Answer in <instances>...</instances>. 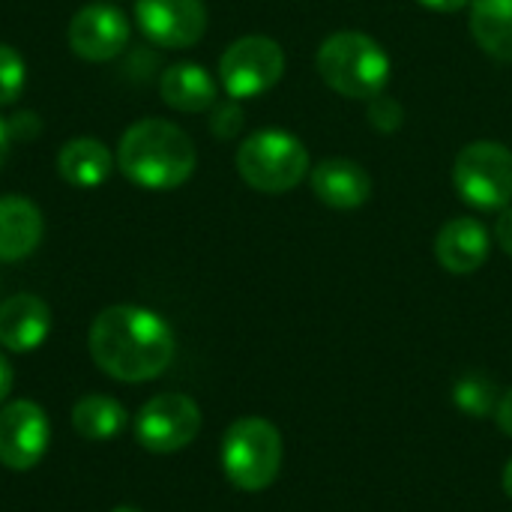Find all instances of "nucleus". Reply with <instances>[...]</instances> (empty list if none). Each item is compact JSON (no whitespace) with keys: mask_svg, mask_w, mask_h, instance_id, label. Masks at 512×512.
<instances>
[{"mask_svg":"<svg viewBox=\"0 0 512 512\" xmlns=\"http://www.w3.org/2000/svg\"><path fill=\"white\" fill-rule=\"evenodd\" d=\"M51 333V309L36 294H12L0 303V345L15 354L36 351Z\"/></svg>","mask_w":512,"mask_h":512,"instance_id":"4468645a","label":"nucleus"},{"mask_svg":"<svg viewBox=\"0 0 512 512\" xmlns=\"http://www.w3.org/2000/svg\"><path fill=\"white\" fill-rule=\"evenodd\" d=\"M315 66L330 90L363 102L384 93L393 72L390 54L381 42L360 30H339L327 36L318 48Z\"/></svg>","mask_w":512,"mask_h":512,"instance_id":"7ed1b4c3","label":"nucleus"},{"mask_svg":"<svg viewBox=\"0 0 512 512\" xmlns=\"http://www.w3.org/2000/svg\"><path fill=\"white\" fill-rule=\"evenodd\" d=\"M417 3L432 12H459V9L471 6V0H417Z\"/></svg>","mask_w":512,"mask_h":512,"instance_id":"bb28decb","label":"nucleus"},{"mask_svg":"<svg viewBox=\"0 0 512 512\" xmlns=\"http://www.w3.org/2000/svg\"><path fill=\"white\" fill-rule=\"evenodd\" d=\"M312 192L321 204L333 210H357L372 198V177L369 171L345 156H333L318 162L309 171Z\"/></svg>","mask_w":512,"mask_h":512,"instance_id":"ddd939ff","label":"nucleus"},{"mask_svg":"<svg viewBox=\"0 0 512 512\" xmlns=\"http://www.w3.org/2000/svg\"><path fill=\"white\" fill-rule=\"evenodd\" d=\"M285 51L270 36H243L219 57V81L231 99H255L279 84Z\"/></svg>","mask_w":512,"mask_h":512,"instance_id":"0eeeda50","label":"nucleus"},{"mask_svg":"<svg viewBox=\"0 0 512 512\" xmlns=\"http://www.w3.org/2000/svg\"><path fill=\"white\" fill-rule=\"evenodd\" d=\"M24 78H27L24 57L12 45L0 42V105H12L21 96Z\"/></svg>","mask_w":512,"mask_h":512,"instance_id":"412c9836","label":"nucleus"},{"mask_svg":"<svg viewBox=\"0 0 512 512\" xmlns=\"http://www.w3.org/2000/svg\"><path fill=\"white\" fill-rule=\"evenodd\" d=\"M111 512H141V510H132V507H114Z\"/></svg>","mask_w":512,"mask_h":512,"instance_id":"7c9ffc66","label":"nucleus"},{"mask_svg":"<svg viewBox=\"0 0 512 512\" xmlns=\"http://www.w3.org/2000/svg\"><path fill=\"white\" fill-rule=\"evenodd\" d=\"M69 48L90 63L114 60L129 42V18L108 3H90L69 21Z\"/></svg>","mask_w":512,"mask_h":512,"instance_id":"9b49d317","label":"nucleus"},{"mask_svg":"<svg viewBox=\"0 0 512 512\" xmlns=\"http://www.w3.org/2000/svg\"><path fill=\"white\" fill-rule=\"evenodd\" d=\"M45 234L42 210L21 195L0 198V261L12 264L36 252Z\"/></svg>","mask_w":512,"mask_h":512,"instance_id":"2eb2a0df","label":"nucleus"},{"mask_svg":"<svg viewBox=\"0 0 512 512\" xmlns=\"http://www.w3.org/2000/svg\"><path fill=\"white\" fill-rule=\"evenodd\" d=\"M501 396H504V393L498 390V384H495L489 375H483V372H468V375H462V378L456 381V387H453V402H456V408H459L462 414L474 417V420H483V417L495 414Z\"/></svg>","mask_w":512,"mask_h":512,"instance_id":"aec40b11","label":"nucleus"},{"mask_svg":"<svg viewBox=\"0 0 512 512\" xmlns=\"http://www.w3.org/2000/svg\"><path fill=\"white\" fill-rule=\"evenodd\" d=\"M453 186L474 210H504L512 201V150L501 141H474L459 150Z\"/></svg>","mask_w":512,"mask_h":512,"instance_id":"423d86ee","label":"nucleus"},{"mask_svg":"<svg viewBox=\"0 0 512 512\" xmlns=\"http://www.w3.org/2000/svg\"><path fill=\"white\" fill-rule=\"evenodd\" d=\"M51 441L48 414L30 402L15 399L0 408V465L9 471H30L42 462Z\"/></svg>","mask_w":512,"mask_h":512,"instance_id":"1a4fd4ad","label":"nucleus"},{"mask_svg":"<svg viewBox=\"0 0 512 512\" xmlns=\"http://www.w3.org/2000/svg\"><path fill=\"white\" fill-rule=\"evenodd\" d=\"M12 381H15L12 366H9V360L0 354V405H3V402H6V396L12 393Z\"/></svg>","mask_w":512,"mask_h":512,"instance_id":"cd10ccee","label":"nucleus"},{"mask_svg":"<svg viewBox=\"0 0 512 512\" xmlns=\"http://www.w3.org/2000/svg\"><path fill=\"white\" fill-rule=\"evenodd\" d=\"M492 252V237L486 225L474 216H456L441 225L435 237V258L447 273L468 276L477 273Z\"/></svg>","mask_w":512,"mask_h":512,"instance_id":"f8f14e48","label":"nucleus"},{"mask_svg":"<svg viewBox=\"0 0 512 512\" xmlns=\"http://www.w3.org/2000/svg\"><path fill=\"white\" fill-rule=\"evenodd\" d=\"M9 132H12V138H21V141L33 138V135L39 132V120H36V114H33V111H21V114H15V117H12V123H9Z\"/></svg>","mask_w":512,"mask_h":512,"instance_id":"b1692460","label":"nucleus"},{"mask_svg":"<svg viewBox=\"0 0 512 512\" xmlns=\"http://www.w3.org/2000/svg\"><path fill=\"white\" fill-rule=\"evenodd\" d=\"M309 171L306 144L285 129H261L237 150V174L246 186L264 195L291 192Z\"/></svg>","mask_w":512,"mask_h":512,"instance_id":"20e7f679","label":"nucleus"},{"mask_svg":"<svg viewBox=\"0 0 512 512\" xmlns=\"http://www.w3.org/2000/svg\"><path fill=\"white\" fill-rule=\"evenodd\" d=\"M282 468V435L264 417H240L222 435V471L240 492H264Z\"/></svg>","mask_w":512,"mask_h":512,"instance_id":"39448f33","label":"nucleus"},{"mask_svg":"<svg viewBox=\"0 0 512 512\" xmlns=\"http://www.w3.org/2000/svg\"><path fill=\"white\" fill-rule=\"evenodd\" d=\"M504 492H507V498L512 501V459L507 462V468H504Z\"/></svg>","mask_w":512,"mask_h":512,"instance_id":"c756f323","label":"nucleus"},{"mask_svg":"<svg viewBox=\"0 0 512 512\" xmlns=\"http://www.w3.org/2000/svg\"><path fill=\"white\" fill-rule=\"evenodd\" d=\"M201 432V408L183 393H159L147 399L135 417V438L150 453H177Z\"/></svg>","mask_w":512,"mask_h":512,"instance_id":"6e6552de","label":"nucleus"},{"mask_svg":"<svg viewBox=\"0 0 512 512\" xmlns=\"http://www.w3.org/2000/svg\"><path fill=\"white\" fill-rule=\"evenodd\" d=\"M495 240L507 255H512V204L504 207L495 219Z\"/></svg>","mask_w":512,"mask_h":512,"instance_id":"393cba45","label":"nucleus"},{"mask_svg":"<svg viewBox=\"0 0 512 512\" xmlns=\"http://www.w3.org/2000/svg\"><path fill=\"white\" fill-rule=\"evenodd\" d=\"M135 21L159 48H189L207 30L204 0H138Z\"/></svg>","mask_w":512,"mask_h":512,"instance_id":"9d476101","label":"nucleus"},{"mask_svg":"<svg viewBox=\"0 0 512 512\" xmlns=\"http://www.w3.org/2000/svg\"><path fill=\"white\" fill-rule=\"evenodd\" d=\"M60 177L75 189H96L114 171V153L99 138H72L57 153Z\"/></svg>","mask_w":512,"mask_h":512,"instance_id":"f3484780","label":"nucleus"},{"mask_svg":"<svg viewBox=\"0 0 512 512\" xmlns=\"http://www.w3.org/2000/svg\"><path fill=\"white\" fill-rule=\"evenodd\" d=\"M162 102L183 114H201L210 111L219 99L213 75L198 63H174L159 78Z\"/></svg>","mask_w":512,"mask_h":512,"instance_id":"dca6fc26","label":"nucleus"},{"mask_svg":"<svg viewBox=\"0 0 512 512\" xmlns=\"http://www.w3.org/2000/svg\"><path fill=\"white\" fill-rule=\"evenodd\" d=\"M9 144H12V132H9V123H6V120H0V165L6 162Z\"/></svg>","mask_w":512,"mask_h":512,"instance_id":"c85d7f7f","label":"nucleus"},{"mask_svg":"<svg viewBox=\"0 0 512 512\" xmlns=\"http://www.w3.org/2000/svg\"><path fill=\"white\" fill-rule=\"evenodd\" d=\"M243 129V111L237 105V99H228V102H216L213 105V120H210V132L216 138H234L237 132Z\"/></svg>","mask_w":512,"mask_h":512,"instance_id":"5701e85b","label":"nucleus"},{"mask_svg":"<svg viewBox=\"0 0 512 512\" xmlns=\"http://www.w3.org/2000/svg\"><path fill=\"white\" fill-rule=\"evenodd\" d=\"M471 33L489 57L512 63V0H471Z\"/></svg>","mask_w":512,"mask_h":512,"instance_id":"a211bd4d","label":"nucleus"},{"mask_svg":"<svg viewBox=\"0 0 512 512\" xmlns=\"http://www.w3.org/2000/svg\"><path fill=\"white\" fill-rule=\"evenodd\" d=\"M495 420H498L501 432L512 438V390H507V393L501 396V402H498V411H495Z\"/></svg>","mask_w":512,"mask_h":512,"instance_id":"a878e982","label":"nucleus"},{"mask_svg":"<svg viewBox=\"0 0 512 512\" xmlns=\"http://www.w3.org/2000/svg\"><path fill=\"white\" fill-rule=\"evenodd\" d=\"M93 363L114 381L141 384L159 378L177 351L174 330L162 315L144 306H108L102 309L87 333Z\"/></svg>","mask_w":512,"mask_h":512,"instance_id":"f257e3e1","label":"nucleus"},{"mask_svg":"<svg viewBox=\"0 0 512 512\" xmlns=\"http://www.w3.org/2000/svg\"><path fill=\"white\" fill-rule=\"evenodd\" d=\"M126 423H129L126 408L105 393L81 396L72 408V429L84 441H111L126 429Z\"/></svg>","mask_w":512,"mask_h":512,"instance_id":"6ab92c4d","label":"nucleus"},{"mask_svg":"<svg viewBox=\"0 0 512 512\" xmlns=\"http://www.w3.org/2000/svg\"><path fill=\"white\" fill-rule=\"evenodd\" d=\"M195 165L198 150L192 138L162 117H144L132 123L117 147V168L123 177L150 192L183 186L195 174Z\"/></svg>","mask_w":512,"mask_h":512,"instance_id":"f03ea898","label":"nucleus"},{"mask_svg":"<svg viewBox=\"0 0 512 512\" xmlns=\"http://www.w3.org/2000/svg\"><path fill=\"white\" fill-rule=\"evenodd\" d=\"M405 120V108L387 90L369 99V123L381 132H396Z\"/></svg>","mask_w":512,"mask_h":512,"instance_id":"4be33fe9","label":"nucleus"}]
</instances>
